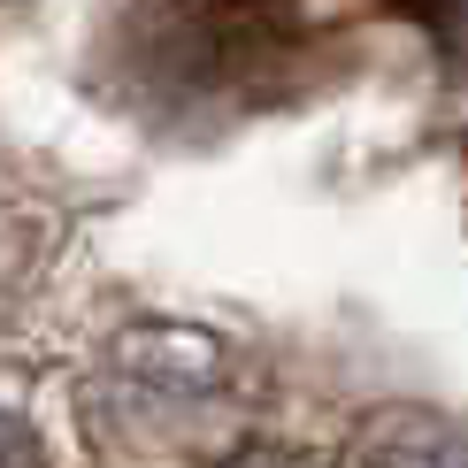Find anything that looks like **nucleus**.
Returning <instances> with one entry per match:
<instances>
[{
	"label": "nucleus",
	"instance_id": "obj_2",
	"mask_svg": "<svg viewBox=\"0 0 468 468\" xmlns=\"http://www.w3.org/2000/svg\"><path fill=\"white\" fill-rule=\"evenodd\" d=\"M361 468H468V438L422 407H384L361 431Z\"/></svg>",
	"mask_w": 468,
	"mask_h": 468
},
{
	"label": "nucleus",
	"instance_id": "obj_1",
	"mask_svg": "<svg viewBox=\"0 0 468 468\" xmlns=\"http://www.w3.org/2000/svg\"><path fill=\"white\" fill-rule=\"evenodd\" d=\"M115 392L146 445H177L223 407V354L200 330H131L115 346Z\"/></svg>",
	"mask_w": 468,
	"mask_h": 468
}]
</instances>
